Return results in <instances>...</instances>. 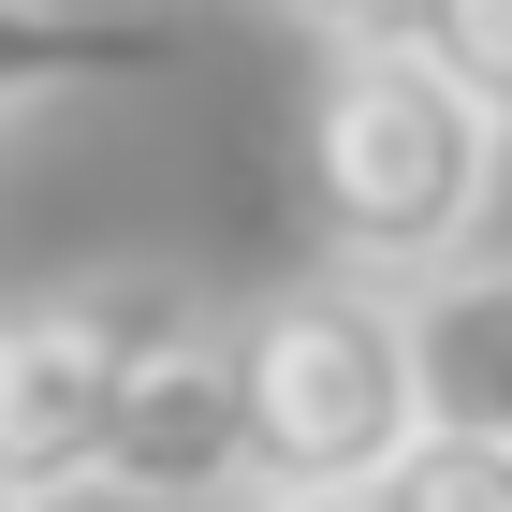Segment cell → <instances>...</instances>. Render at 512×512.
<instances>
[{
    "instance_id": "obj_10",
    "label": "cell",
    "mask_w": 512,
    "mask_h": 512,
    "mask_svg": "<svg viewBox=\"0 0 512 512\" xmlns=\"http://www.w3.org/2000/svg\"><path fill=\"white\" fill-rule=\"evenodd\" d=\"M249 512H352V498H249Z\"/></svg>"
},
{
    "instance_id": "obj_8",
    "label": "cell",
    "mask_w": 512,
    "mask_h": 512,
    "mask_svg": "<svg viewBox=\"0 0 512 512\" xmlns=\"http://www.w3.org/2000/svg\"><path fill=\"white\" fill-rule=\"evenodd\" d=\"M410 44H425L439 74L512 132V0H410Z\"/></svg>"
},
{
    "instance_id": "obj_1",
    "label": "cell",
    "mask_w": 512,
    "mask_h": 512,
    "mask_svg": "<svg viewBox=\"0 0 512 512\" xmlns=\"http://www.w3.org/2000/svg\"><path fill=\"white\" fill-rule=\"evenodd\" d=\"M498 147L512 132L483 118L410 30L322 44L308 205H322V249H337L352 278H439V264H469L483 205H498Z\"/></svg>"
},
{
    "instance_id": "obj_9",
    "label": "cell",
    "mask_w": 512,
    "mask_h": 512,
    "mask_svg": "<svg viewBox=\"0 0 512 512\" xmlns=\"http://www.w3.org/2000/svg\"><path fill=\"white\" fill-rule=\"evenodd\" d=\"M278 30H308V44H366V30H410V0H264Z\"/></svg>"
},
{
    "instance_id": "obj_11",
    "label": "cell",
    "mask_w": 512,
    "mask_h": 512,
    "mask_svg": "<svg viewBox=\"0 0 512 512\" xmlns=\"http://www.w3.org/2000/svg\"><path fill=\"white\" fill-rule=\"evenodd\" d=\"M0 512H44V498H30V483H15V469H0Z\"/></svg>"
},
{
    "instance_id": "obj_5",
    "label": "cell",
    "mask_w": 512,
    "mask_h": 512,
    "mask_svg": "<svg viewBox=\"0 0 512 512\" xmlns=\"http://www.w3.org/2000/svg\"><path fill=\"white\" fill-rule=\"evenodd\" d=\"M410 366L439 425L512 439V264H439L410 278Z\"/></svg>"
},
{
    "instance_id": "obj_6",
    "label": "cell",
    "mask_w": 512,
    "mask_h": 512,
    "mask_svg": "<svg viewBox=\"0 0 512 512\" xmlns=\"http://www.w3.org/2000/svg\"><path fill=\"white\" fill-rule=\"evenodd\" d=\"M176 59L161 15H103V0H0V118L74 103V88H132Z\"/></svg>"
},
{
    "instance_id": "obj_4",
    "label": "cell",
    "mask_w": 512,
    "mask_h": 512,
    "mask_svg": "<svg viewBox=\"0 0 512 512\" xmlns=\"http://www.w3.org/2000/svg\"><path fill=\"white\" fill-rule=\"evenodd\" d=\"M103 498H249V425H235V322H161L132 366L118 439H103Z\"/></svg>"
},
{
    "instance_id": "obj_7",
    "label": "cell",
    "mask_w": 512,
    "mask_h": 512,
    "mask_svg": "<svg viewBox=\"0 0 512 512\" xmlns=\"http://www.w3.org/2000/svg\"><path fill=\"white\" fill-rule=\"evenodd\" d=\"M352 512H512V439H483V425H410L381 454V483H366Z\"/></svg>"
},
{
    "instance_id": "obj_3",
    "label": "cell",
    "mask_w": 512,
    "mask_h": 512,
    "mask_svg": "<svg viewBox=\"0 0 512 512\" xmlns=\"http://www.w3.org/2000/svg\"><path fill=\"white\" fill-rule=\"evenodd\" d=\"M161 322H191V278L147 264L0 308V469L30 498H103V439H118V395L161 352Z\"/></svg>"
},
{
    "instance_id": "obj_2",
    "label": "cell",
    "mask_w": 512,
    "mask_h": 512,
    "mask_svg": "<svg viewBox=\"0 0 512 512\" xmlns=\"http://www.w3.org/2000/svg\"><path fill=\"white\" fill-rule=\"evenodd\" d=\"M235 425H249V498H366L381 454L425 425L410 293L293 278V293L235 308Z\"/></svg>"
}]
</instances>
